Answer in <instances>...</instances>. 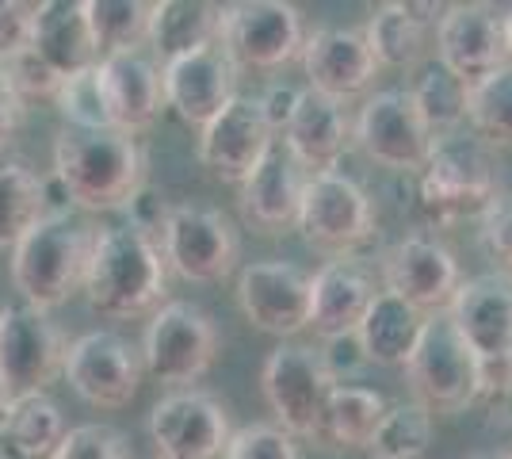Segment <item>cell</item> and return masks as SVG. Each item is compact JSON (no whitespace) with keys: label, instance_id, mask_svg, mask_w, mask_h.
<instances>
[{"label":"cell","instance_id":"40","mask_svg":"<svg viewBox=\"0 0 512 459\" xmlns=\"http://www.w3.org/2000/svg\"><path fill=\"white\" fill-rule=\"evenodd\" d=\"M226 459H302V452L279 425H245L230 437Z\"/></svg>","mask_w":512,"mask_h":459},{"label":"cell","instance_id":"26","mask_svg":"<svg viewBox=\"0 0 512 459\" xmlns=\"http://www.w3.org/2000/svg\"><path fill=\"white\" fill-rule=\"evenodd\" d=\"M27 46L62 81L73 77V73H85V69H92L100 62V50H96L92 31H88L85 8L81 4H69V0H43V4H35Z\"/></svg>","mask_w":512,"mask_h":459},{"label":"cell","instance_id":"50","mask_svg":"<svg viewBox=\"0 0 512 459\" xmlns=\"http://www.w3.org/2000/svg\"><path fill=\"white\" fill-rule=\"evenodd\" d=\"M470 459H509V456H501V452H478V456H470Z\"/></svg>","mask_w":512,"mask_h":459},{"label":"cell","instance_id":"10","mask_svg":"<svg viewBox=\"0 0 512 459\" xmlns=\"http://www.w3.org/2000/svg\"><path fill=\"white\" fill-rule=\"evenodd\" d=\"M218 43L237 69H279L306 43L302 12L287 0L218 4Z\"/></svg>","mask_w":512,"mask_h":459},{"label":"cell","instance_id":"17","mask_svg":"<svg viewBox=\"0 0 512 459\" xmlns=\"http://www.w3.org/2000/svg\"><path fill=\"white\" fill-rule=\"evenodd\" d=\"M272 146H276V131L268 127V119H264V111H260L253 96H234L199 131V161H203V169L214 180L234 184V188H241L256 173V165L268 157Z\"/></svg>","mask_w":512,"mask_h":459},{"label":"cell","instance_id":"28","mask_svg":"<svg viewBox=\"0 0 512 459\" xmlns=\"http://www.w3.org/2000/svg\"><path fill=\"white\" fill-rule=\"evenodd\" d=\"M207 43H218V4H207V0H161V4H153L146 50L161 66Z\"/></svg>","mask_w":512,"mask_h":459},{"label":"cell","instance_id":"18","mask_svg":"<svg viewBox=\"0 0 512 459\" xmlns=\"http://www.w3.org/2000/svg\"><path fill=\"white\" fill-rule=\"evenodd\" d=\"M237 306L249 326L272 337H299L310 326V276L291 261H253L237 276Z\"/></svg>","mask_w":512,"mask_h":459},{"label":"cell","instance_id":"44","mask_svg":"<svg viewBox=\"0 0 512 459\" xmlns=\"http://www.w3.org/2000/svg\"><path fill=\"white\" fill-rule=\"evenodd\" d=\"M31 16H35V4L0 0V58H8L20 46H27V39H31Z\"/></svg>","mask_w":512,"mask_h":459},{"label":"cell","instance_id":"15","mask_svg":"<svg viewBox=\"0 0 512 459\" xmlns=\"http://www.w3.org/2000/svg\"><path fill=\"white\" fill-rule=\"evenodd\" d=\"M230 437V414L207 391H176L150 410L157 459H226Z\"/></svg>","mask_w":512,"mask_h":459},{"label":"cell","instance_id":"51","mask_svg":"<svg viewBox=\"0 0 512 459\" xmlns=\"http://www.w3.org/2000/svg\"><path fill=\"white\" fill-rule=\"evenodd\" d=\"M509 459H512V456H509Z\"/></svg>","mask_w":512,"mask_h":459},{"label":"cell","instance_id":"4","mask_svg":"<svg viewBox=\"0 0 512 459\" xmlns=\"http://www.w3.org/2000/svg\"><path fill=\"white\" fill-rule=\"evenodd\" d=\"M501 196V173L490 146L467 134L432 138V150L421 169V203L436 222H459L467 215H486Z\"/></svg>","mask_w":512,"mask_h":459},{"label":"cell","instance_id":"21","mask_svg":"<svg viewBox=\"0 0 512 459\" xmlns=\"http://www.w3.org/2000/svg\"><path fill=\"white\" fill-rule=\"evenodd\" d=\"M299 58L310 81L306 88L337 104L363 96L379 77V62L356 27H318L314 35H306Z\"/></svg>","mask_w":512,"mask_h":459},{"label":"cell","instance_id":"13","mask_svg":"<svg viewBox=\"0 0 512 459\" xmlns=\"http://www.w3.org/2000/svg\"><path fill=\"white\" fill-rule=\"evenodd\" d=\"M352 142L367 161L394 173H421L432 150V134L425 131L406 88H383L367 96L352 123Z\"/></svg>","mask_w":512,"mask_h":459},{"label":"cell","instance_id":"23","mask_svg":"<svg viewBox=\"0 0 512 459\" xmlns=\"http://www.w3.org/2000/svg\"><path fill=\"white\" fill-rule=\"evenodd\" d=\"M375 295H379V284L371 264H363L360 257H333L329 264H321L318 276H310V326L306 329H314L325 341L356 333Z\"/></svg>","mask_w":512,"mask_h":459},{"label":"cell","instance_id":"8","mask_svg":"<svg viewBox=\"0 0 512 459\" xmlns=\"http://www.w3.org/2000/svg\"><path fill=\"white\" fill-rule=\"evenodd\" d=\"M295 226L314 249H325L333 257H352L367 241H375L379 219H375V203L360 180L329 169V173L306 180Z\"/></svg>","mask_w":512,"mask_h":459},{"label":"cell","instance_id":"5","mask_svg":"<svg viewBox=\"0 0 512 459\" xmlns=\"http://www.w3.org/2000/svg\"><path fill=\"white\" fill-rule=\"evenodd\" d=\"M478 360V394H493L512 375V280L501 272L470 276L444 310Z\"/></svg>","mask_w":512,"mask_h":459},{"label":"cell","instance_id":"47","mask_svg":"<svg viewBox=\"0 0 512 459\" xmlns=\"http://www.w3.org/2000/svg\"><path fill=\"white\" fill-rule=\"evenodd\" d=\"M493 406H497V410H501V414H505V417H509V421H512V379H509V387L501 391V398H497Z\"/></svg>","mask_w":512,"mask_h":459},{"label":"cell","instance_id":"30","mask_svg":"<svg viewBox=\"0 0 512 459\" xmlns=\"http://www.w3.org/2000/svg\"><path fill=\"white\" fill-rule=\"evenodd\" d=\"M386 402L379 391L371 387H356V383H337L329 402H325V414H321V429H318V444H329V448H363L375 437L379 421L386 414Z\"/></svg>","mask_w":512,"mask_h":459},{"label":"cell","instance_id":"45","mask_svg":"<svg viewBox=\"0 0 512 459\" xmlns=\"http://www.w3.org/2000/svg\"><path fill=\"white\" fill-rule=\"evenodd\" d=\"M256 104H260V111H264L268 127H272V131H283L287 119H291V111H295V104H299V88L268 85L264 88V96H256Z\"/></svg>","mask_w":512,"mask_h":459},{"label":"cell","instance_id":"48","mask_svg":"<svg viewBox=\"0 0 512 459\" xmlns=\"http://www.w3.org/2000/svg\"><path fill=\"white\" fill-rule=\"evenodd\" d=\"M501 27H505V54H509V66H512V8L501 16Z\"/></svg>","mask_w":512,"mask_h":459},{"label":"cell","instance_id":"19","mask_svg":"<svg viewBox=\"0 0 512 459\" xmlns=\"http://www.w3.org/2000/svg\"><path fill=\"white\" fill-rule=\"evenodd\" d=\"M432 39H436V62L467 88L482 85L497 69L509 66L505 27L493 4H451Z\"/></svg>","mask_w":512,"mask_h":459},{"label":"cell","instance_id":"37","mask_svg":"<svg viewBox=\"0 0 512 459\" xmlns=\"http://www.w3.org/2000/svg\"><path fill=\"white\" fill-rule=\"evenodd\" d=\"M96 66L65 77L62 88H58V100H54L58 111H62V119L69 127H77V131H115L111 115H107L104 85H100V69Z\"/></svg>","mask_w":512,"mask_h":459},{"label":"cell","instance_id":"38","mask_svg":"<svg viewBox=\"0 0 512 459\" xmlns=\"http://www.w3.org/2000/svg\"><path fill=\"white\" fill-rule=\"evenodd\" d=\"M0 73L8 77V85H12V92L20 96L23 104H27V100H58L62 77L46 66L31 46H20L16 54L0 58Z\"/></svg>","mask_w":512,"mask_h":459},{"label":"cell","instance_id":"25","mask_svg":"<svg viewBox=\"0 0 512 459\" xmlns=\"http://www.w3.org/2000/svg\"><path fill=\"white\" fill-rule=\"evenodd\" d=\"M306 180H310V173H302L299 161L276 142L268 157L256 165V173L237 188V203H241L245 222L256 226L260 234H283L287 226H295Z\"/></svg>","mask_w":512,"mask_h":459},{"label":"cell","instance_id":"35","mask_svg":"<svg viewBox=\"0 0 512 459\" xmlns=\"http://www.w3.org/2000/svg\"><path fill=\"white\" fill-rule=\"evenodd\" d=\"M428 444H432V414L421 402H394L386 406L367 452L371 459H421Z\"/></svg>","mask_w":512,"mask_h":459},{"label":"cell","instance_id":"43","mask_svg":"<svg viewBox=\"0 0 512 459\" xmlns=\"http://www.w3.org/2000/svg\"><path fill=\"white\" fill-rule=\"evenodd\" d=\"M318 352H321V360H325V368H329V375H333L337 383H348V375H356L360 368H367V356H363L360 337H356V333L329 337L325 349H318Z\"/></svg>","mask_w":512,"mask_h":459},{"label":"cell","instance_id":"29","mask_svg":"<svg viewBox=\"0 0 512 459\" xmlns=\"http://www.w3.org/2000/svg\"><path fill=\"white\" fill-rule=\"evenodd\" d=\"M65 437V417L50 394L12 398L0 421V452L8 459H50Z\"/></svg>","mask_w":512,"mask_h":459},{"label":"cell","instance_id":"6","mask_svg":"<svg viewBox=\"0 0 512 459\" xmlns=\"http://www.w3.org/2000/svg\"><path fill=\"white\" fill-rule=\"evenodd\" d=\"M337 387L314 345L283 341L260 368V391L272 406L279 429L295 440H318L325 402Z\"/></svg>","mask_w":512,"mask_h":459},{"label":"cell","instance_id":"20","mask_svg":"<svg viewBox=\"0 0 512 459\" xmlns=\"http://www.w3.org/2000/svg\"><path fill=\"white\" fill-rule=\"evenodd\" d=\"M237 73L222 43H207L180 54L161 66V85H165V108H172L188 127H207L218 111L237 96Z\"/></svg>","mask_w":512,"mask_h":459},{"label":"cell","instance_id":"46","mask_svg":"<svg viewBox=\"0 0 512 459\" xmlns=\"http://www.w3.org/2000/svg\"><path fill=\"white\" fill-rule=\"evenodd\" d=\"M23 100L12 92V85H8V77L0 73V146L12 138V134L20 131V123H23Z\"/></svg>","mask_w":512,"mask_h":459},{"label":"cell","instance_id":"31","mask_svg":"<svg viewBox=\"0 0 512 459\" xmlns=\"http://www.w3.org/2000/svg\"><path fill=\"white\" fill-rule=\"evenodd\" d=\"M39 219H46L43 176L23 157L0 153V249L16 245Z\"/></svg>","mask_w":512,"mask_h":459},{"label":"cell","instance_id":"14","mask_svg":"<svg viewBox=\"0 0 512 459\" xmlns=\"http://www.w3.org/2000/svg\"><path fill=\"white\" fill-rule=\"evenodd\" d=\"M62 375L88 406L123 410L138 394L146 368H142V352L134 349L127 337H119L111 329H96L69 345Z\"/></svg>","mask_w":512,"mask_h":459},{"label":"cell","instance_id":"7","mask_svg":"<svg viewBox=\"0 0 512 459\" xmlns=\"http://www.w3.org/2000/svg\"><path fill=\"white\" fill-rule=\"evenodd\" d=\"M222 349L218 326L195 303H165L142 337V368L165 387H192L214 368Z\"/></svg>","mask_w":512,"mask_h":459},{"label":"cell","instance_id":"33","mask_svg":"<svg viewBox=\"0 0 512 459\" xmlns=\"http://www.w3.org/2000/svg\"><path fill=\"white\" fill-rule=\"evenodd\" d=\"M409 100H413V108L421 115V123H425V131L432 138H444V134H459V127L467 123V96L470 88L448 73V69L440 66L436 58L425 62V66L417 69V77H413V85L406 88Z\"/></svg>","mask_w":512,"mask_h":459},{"label":"cell","instance_id":"49","mask_svg":"<svg viewBox=\"0 0 512 459\" xmlns=\"http://www.w3.org/2000/svg\"><path fill=\"white\" fill-rule=\"evenodd\" d=\"M8 414V391H4V383H0V421Z\"/></svg>","mask_w":512,"mask_h":459},{"label":"cell","instance_id":"16","mask_svg":"<svg viewBox=\"0 0 512 459\" xmlns=\"http://www.w3.org/2000/svg\"><path fill=\"white\" fill-rule=\"evenodd\" d=\"M383 291L421 310L425 318L444 314L463 284L459 261L448 245L432 234H409L383 257Z\"/></svg>","mask_w":512,"mask_h":459},{"label":"cell","instance_id":"2","mask_svg":"<svg viewBox=\"0 0 512 459\" xmlns=\"http://www.w3.org/2000/svg\"><path fill=\"white\" fill-rule=\"evenodd\" d=\"M81 291L104 318H153L169 295V268L150 238L130 226H111L92 238Z\"/></svg>","mask_w":512,"mask_h":459},{"label":"cell","instance_id":"3","mask_svg":"<svg viewBox=\"0 0 512 459\" xmlns=\"http://www.w3.org/2000/svg\"><path fill=\"white\" fill-rule=\"evenodd\" d=\"M92 234L69 219H39L12 245V284L23 303L54 310L85 287Z\"/></svg>","mask_w":512,"mask_h":459},{"label":"cell","instance_id":"11","mask_svg":"<svg viewBox=\"0 0 512 459\" xmlns=\"http://www.w3.org/2000/svg\"><path fill=\"white\" fill-rule=\"evenodd\" d=\"M157 249L165 257V268L176 272L180 280L218 284L237 268L241 238L222 211L199 207V203H176Z\"/></svg>","mask_w":512,"mask_h":459},{"label":"cell","instance_id":"34","mask_svg":"<svg viewBox=\"0 0 512 459\" xmlns=\"http://www.w3.org/2000/svg\"><path fill=\"white\" fill-rule=\"evenodd\" d=\"M81 8H85L88 31H92L100 58L123 54V50H142L150 39L153 4L146 0H81Z\"/></svg>","mask_w":512,"mask_h":459},{"label":"cell","instance_id":"24","mask_svg":"<svg viewBox=\"0 0 512 459\" xmlns=\"http://www.w3.org/2000/svg\"><path fill=\"white\" fill-rule=\"evenodd\" d=\"M279 134H283V150L299 161L302 173L318 176L337 169V161L352 142V119L344 104L318 96L310 88H299V104Z\"/></svg>","mask_w":512,"mask_h":459},{"label":"cell","instance_id":"27","mask_svg":"<svg viewBox=\"0 0 512 459\" xmlns=\"http://www.w3.org/2000/svg\"><path fill=\"white\" fill-rule=\"evenodd\" d=\"M425 314L413 310L409 303H402L398 295L379 291L375 303L367 306L363 322L356 326L360 337V349L367 356V364H383V368H406L417 341H421V329H425Z\"/></svg>","mask_w":512,"mask_h":459},{"label":"cell","instance_id":"36","mask_svg":"<svg viewBox=\"0 0 512 459\" xmlns=\"http://www.w3.org/2000/svg\"><path fill=\"white\" fill-rule=\"evenodd\" d=\"M467 123L486 146H512V66L470 88Z\"/></svg>","mask_w":512,"mask_h":459},{"label":"cell","instance_id":"39","mask_svg":"<svg viewBox=\"0 0 512 459\" xmlns=\"http://www.w3.org/2000/svg\"><path fill=\"white\" fill-rule=\"evenodd\" d=\"M50 459H130L127 437L111 425H77L65 429L58 452Z\"/></svg>","mask_w":512,"mask_h":459},{"label":"cell","instance_id":"9","mask_svg":"<svg viewBox=\"0 0 512 459\" xmlns=\"http://www.w3.org/2000/svg\"><path fill=\"white\" fill-rule=\"evenodd\" d=\"M413 402L428 414H459L478 402V360L467 341L455 333L448 314L428 318L421 341L406 364Z\"/></svg>","mask_w":512,"mask_h":459},{"label":"cell","instance_id":"22","mask_svg":"<svg viewBox=\"0 0 512 459\" xmlns=\"http://www.w3.org/2000/svg\"><path fill=\"white\" fill-rule=\"evenodd\" d=\"M100 85H104L111 127L123 134H142L157 123L165 111V85H161V62L150 50H123L100 58Z\"/></svg>","mask_w":512,"mask_h":459},{"label":"cell","instance_id":"42","mask_svg":"<svg viewBox=\"0 0 512 459\" xmlns=\"http://www.w3.org/2000/svg\"><path fill=\"white\" fill-rule=\"evenodd\" d=\"M172 215V203L157 188H150V184H142L134 196H130L127 203V226L130 230H138L142 238H150L153 245L161 241V234H165V222H169Z\"/></svg>","mask_w":512,"mask_h":459},{"label":"cell","instance_id":"1","mask_svg":"<svg viewBox=\"0 0 512 459\" xmlns=\"http://www.w3.org/2000/svg\"><path fill=\"white\" fill-rule=\"evenodd\" d=\"M146 150L134 134L65 127L54 142V180L81 211H119L146 184Z\"/></svg>","mask_w":512,"mask_h":459},{"label":"cell","instance_id":"32","mask_svg":"<svg viewBox=\"0 0 512 459\" xmlns=\"http://www.w3.org/2000/svg\"><path fill=\"white\" fill-rule=\"evenodd\" d=\"M363 39L371 46L379 69H421L428 58V39L432 31H425L417 20H409L402 0L398 4H379L371 8V20L363 27Z\"/></svg>","mask_w":512,"mask_h":459},{"label":"cell","instance_id":"41","mask_svg":"<svg viewBox=\"0 0 512 459\" xmlns=\"http://www.w3.org/2000/svg\"><path fill=\"white\" fill-rule=\"evenodd\" d=\"M482 241L497 261V272L512 280V196H497L482 215Z\"/></svg>","mask_w":512,"mask_h":459},{"label":"cell","instance_id":"12","mask_svg":"<svg viewBox=\"0 0 512 459\" xmlns=\"http://www.w3.org/2000/svg\"><path fill=\"white\" fill-rule=\"evenodd\" d=\"M69 341L43 310L35 306H4L0 310V383L12 398L46 394L62 375Z\"/></svg>","mask_w":512,"mask_h":459}]
</instances>
